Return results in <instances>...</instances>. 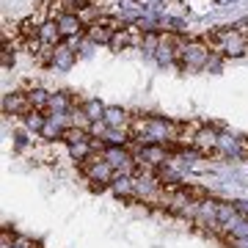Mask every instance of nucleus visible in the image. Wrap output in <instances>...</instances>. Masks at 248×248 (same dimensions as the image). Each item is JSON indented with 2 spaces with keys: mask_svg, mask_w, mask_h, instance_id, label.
<instances>
[{
  "mask_svg": "<svg viewBox=\"0 0 248 248\" xmlns=\"http://www.w3.org/2000/svg\"><path fill=\"white\" fill-rule=\"evenodd\" d=\"M207 42L213 47V53L223 55V58H243L248 55V36H243L234 28H215L207 36Z\"/></svg>",
  "mask_w": 248,
  "mask_h": 248,
  "instance_id": "f257e3e1",
  "label": "nucleus"
},
{
  "mask_svg": "<svg viewBox=\"0 0 248 248\" xmlns=\"http://www.w3.org/2000/svg\"><path fill=\"white\" fill-rule=\"evenodd\" d=\"M213 58V47L193 39V42H182L177 50V66L179 69H207V63Z\"/></svg>",
  "mask_w": 248,
  "mask_h": 248,
  "instance_id": "f03ea898",
  "label": "nucleus"
},
{
  "mask_svg": "<svg viewBox=\"0 0 248 248\" xmlns=\"http://www.w3.org/2000/svg\"><path fill=\"white\" fill-rule=\"evenodd\" d=\"M80 171H83V177L91 182V187L94 190H102L105 185H110L116 179V169L108 163L102 155H94L91 160H86V163H80Z\"/></svg>",
  "mask_w": 248,
  "mask_h": 248,
  "instance_id": "7ed1b4c3",
  "label": "nucleus"
},
{
  "mask_svg": "<svg viewBox=\"0 0 248 248\" xmlns=\"http://www.w3.org/2000/svg\"><path fill=\"white\" fill-rule=\"evenodd\" d=\"M221 124H199L193 133V146L199 155H215L218 152V143H221Z\"/></svg>",
  "mask_w": 248,
  "mask_h": 248,
  "instance_id": "20e7f679",
  "label": "nucleus"
},
{
  "mask_svg": "<svg viewBox=\"0 0 248 248\" xmlns=\"http://www.w3.org/2000/svg\"><path fill=\"white\" fill-rule=\"evenodd\" d=\"M169 146H163V143H141L135 149V163L143 169H160L169 163Z\"/></svg>",
  "mask_w": 248,
  "mask_h": 248,
  "instance_id": "39448f33",
  "label": "nucleus"
},
{
  "mask_svg": "<svg viewBox=\"0 0 248 248\" xmlns=\"http://www.w3.org/2000/svg\"><path fill=\"white\" fill-rule=\"evenodd\" d=\"M102 157L116 169V174H127V177H133L135 169H138L135 155L133 152H127L124 146H105V149H102Z\"/></svg>",
  "mask_w": 248,
  "mask_h": 248,
  "instance_id": "423d86ee",
  "label": "nucleus"
},
{
  "mask_svg": "<svg viewBox=\"0 0 248 248\" xmlns=\"http://www.w3.org/2000/svg\"><path fill=\"white\" fill-rule=\"evenodd\" d=\"M33 108H31V99H28V91H11L3 97V113L6 116H22L25 119Z\"/></svg>",
  "mask_w": 248,
  "mask_h": 248,
  "instance_id": "0eeeda50",
  "label": "nucleus"
},
{
  "mask_svg": "<svg viewBox=\"0 0 248 248\" xmlns=\"http://www.w3.org/2000/svg\"><path fill=\"white\" fill-rule=\"evenodd\" d=\"M55 22H58V31H61L63 39H78L86 31V22H83V17H80L78 11H63Z\"/></svg>",
  "mask_w": 248,
  "mask_h": 248,
  "instance_id": "6e6552de",
  "label": "nucleus"
},
{
  "mask_svg": "<svg viewBox=\"0 0 248 248\" xmlns=\"http://www.w3.org/2000/svg\"><path fill=\"white\" fill-rule=\"evenodd\" d=\"M75 61H78V53H75L69 45H63L61 42V45L53 50V63H50V66L58 69V72H69L72 66H75Z\"/></svg>",
  "mask_w": 248,
  "mask_h": 248,
  "instance_id": "1a4fd4ad",
  "label": "nucleus"
},
{
  "mask_svg": "<svg viewBox=\"0 0 248 248\" xmlns=\"http://www.w3.org/2000/svg\"><path fill=\"white\" fill-rule=\"evenodd\" d=\"M130 116H127V110L119 105H108L105 108V116H102V124L105 127H110V130H124V127H130Z\"/></svg>",
  "mask_w": 248,
  "mask_h": 248,
  "instance_id": "9d476101",
  "label": "nucleus"
},
{
  "mask_svg": "<svg viewBox=\"0 0 248 248\" xmlns=\"http://www.w3.org/2000/svg\"><path fill=\"white\" fill-rule=\"evenodd\" d=\"M39 42L45 47H58L63 42L61 31H58V22L55 19H47V22H42V31H39Z\"/></svg>",
  "mask_w": 248,
  "mask_h": 248,
  "instance_id": "9b49d317",
  "label": "nucleus"
},
{
  "mask_svg": "<svg viewBox=\"0 0 248 248\" xmlns=\"http://www.w3.org/2000/svg\"><path fill=\"white\" fill-rule=\"evenodd\" d=\"M113 28L102 25V22H94V25H86V36H89L91 45H110V39H113Z\"/></svg>",
  "mask_w": 248,
  "mask_h": 248,
  "instance_id": "f8f14e48",
  "label": "nucleus"
},
{
  "mask_svg": "<svg viewBox=\"0 0 248 248\" xmlns=\"http://www.w3.org/2000/svg\"><path fill=\"white\" fill-rule=\"evenodd\" d=\"M78 108L86 113V119H89L91 124H97V122H102V116H105V108L108 105H102L99 99H83V102H78Z\"/></svg>",
  "mask_w": 248,
  "mask_h": 248,
  "instance_id": "ddd939ff",
  "label": "nucleus"
},
{
  "mask_svg": "<svg viewBox=\"0 0 248 248\" xmlns=\"http://www.w3.org/2000/svg\"><path fill=\"white\" fill-rule=\"evenodd\" d=\"M75 110V99H72L69 91H58V94H53V99H50V110L47 113H72Z\"/></svg>",
  "mask_w": 248,
  "mask_h": 248,
  "instance_id": "4468645a",
  "label": "nucleus"
},
{
  "mask_svg": "<svg viewBox=\"0 0 248 248\" xmlns=\"http://www.w3.org/2000/svg\"><path fill=\"white\" fill-rule=\"evenodd\" d=\"M28 99H31V108L33 110H42V113H47L50 110V99H53V94L47 89H39V86H33V89L28 91Z\"/></svg>",
  "mask_w": 248,
  "mask_h": 248,
  "instance_id": "2eb2a0df",
  "label": "nucleus"
},
{
  "mask_svg": "<svg viewBox=\"0 0 248 248\" xmlns=\"http://www.w3.org/2000/svg\"><path fill=\"white\" fill-rule=\"evenodd\" d=\"M218 152H223L226 157H240V160H243V146H240V138H234V135L221 133V143H218Z\"/></svg>",
  "mask_w": 248,
  "mask_h": 248,
  "instance_id": "dca6fc26",
  "label": "nucleus"
},
{
  "mask_svg": "<svg viewBox=\"0 0 248 248\" xmlns=\"http://www.w3.org/2000/svg\"><path fill=\"white\" fill-rule=\"evenodd\" d=\"M25 122V130L28 133H33L36 138H39V133L45 130V124H47V113H42V110H31V113L22 119Z\"/></svg>",
  "mask_w": 248,
  "mask_h": 248,
  "instance_id": "f3484780",
  "label": "nucleus"
},
{
  "mask_svg": "<svg viewBox=\"0 0 248 248\" xmlns=\"http://www.w3.org/2000/svg\"><path fill=\"white\" fill-rule=\"evenodd\" d=\"M63 133H66V130H63L61 124H55L53 119L47 116V124H45V130L39 133V138H42V141H63Z\"/></svg>",
  "mask_w": 248,
  "mask_h": 248,
  "instance_id": "a211bd4d",
  "label": "nucleus"
},
{
  "mask_svg": "<svg viewBox=\"0 0 248 248\" xmlns=\"http://www.w3.org/2000/svg\"><path fill=\"white\" fill-rule=\"evenodd\" d=\"M160 42H163V33H157V31H149V33H143L141 50H143L146 55H152V58H155V53L160 50Z\"/></svg>",
  "mask_w": 248,
  "mask_h": 248,
  "instance_id": "6ab92c4d",
  "label": "nucleus"
},
{
  "mask_svg": "<svg viewBox=\"0 0 248 248\" xmlns=\"http://www.w3.org/2000/svg\"><path fill=\"white\" fill-rule=\"evenodd\" d=\"M226 237L229 240H248V221L246 218H237V221L232 223L229 229H226Z\"/></svg>",
  "mask_w": 248,
  "mask_h": 248,
  "instance_id": "aec40b11",
  "label": "nucleus"
},
{
  "mask_svg": "<svg viewBox=\"0 0 248 248\" xmlns=\"http://www.w3.org/2000/svg\"><path fill=\"white\" fill-rule=\"evenodd\" d=\"M91 133L89 130H80V127H69L66 133H63V143L66 146H72V143H80V141H89Z\"/></svg>",
  "mask_w": 248,
  "mask_h": 248,
  "instance_id": "412c9836",
  "label": "nucleus"
},
{
  "mask_svg": "<svg viewBox=\"0 0 248 248\" xmlns=\"http://www.w3.org/2000/svg\"><path fill=\"white\" fill-rule=\"evenodd\" d=\"M0 66L3 69L14 66V50H11V45H3V50H0Z\"/></svg>",
  "mask_w": 248,
  "mask_h": 248,
  "instance_id": "4be33fe9",
  "label": "nucleus"
},
{
  "mask_svg": "<svg viewBox=\"0 0 248 248\" xmlns=\"http://www.w3.org/2000/svg\"><path fill=\"white\" fill-rule=\"evenodd\" d=\"M14 243H17V234L9 232V226H3V232H0V246H14Z\"/></svg>",
  "mask_w": 248,
  "mask_h": 248,
  "instance_id": "5701e85b",
  "label": "nucleus"
},
{
  "mask_svg": "<svg viewBox=\"0 0 248 248\" xmlns=\"http://www.w3.org/2000/svg\"><path fill=\"white\" fill-rule=\"evenodd\" d=\"M221 66H223V55L213 53V58H210V63H207V69L210 72H221Z\"/></svg>",
  "mask_w": 248,
  "mask_h": 248,
  "instance_id": "b1692460",
  "label": "nucleus"
},
{
  "mask_svg": "<svg viewBox=\"0 0 248 248\" xmlns=\"http://www.w3.org/2000/svg\"><path fill=\"white\" fill-rule=\"evenodd\" d=\"M232 204H234V210H237V215H240V218H246V221H248V202L237 199V202H232Z\"/></svg>",
  "mask_w": 248,
  "mask_h": 248,
  "instance_id": "393cba45",
  "label": "nucleus"
},
{
  "mask_svg": "<svg viewBox=\"0 0 248 248\" xmlns=\"http://www.w3.org/2000/svg\"><path fill=\"white\" fill-rule=\"evenodd\" d=\"M14 138H17V141H14V146H17V152H22V149L28 146V135H25V133H17Z\"/></svg>",
  "mask_w": 248,
  "mask_h": 248,
  "instance_id": "a878e982",
  "label": "nucleus"
},
{
  "mask_svg": "<svg viewBox=\"0 0 248 248\" xmlns=\"http://www.w3.org/2000/svg\"><path fill=\"white\" fill-rule=\"evenodd\" d=\"M215 3H221V6H223V3H234V0H215Z\"/></svg>",
  "mask_w": 248,
  "mask_h": 248,
  "instance_id": "bb28decb",
  "label": "nucleus"
}]
</instances>
